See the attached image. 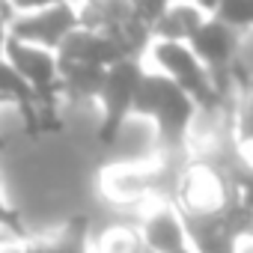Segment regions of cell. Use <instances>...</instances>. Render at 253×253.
<instances>
[{
	"label": "cell",
	"instance_id": "7a4b0ae2",
	"mask_svg": "<svg viewBox=\"0 0 253 253\" xmlns=\"http://www.w3.org/2000/svg\"><path fill=\"white\" fill-rule=\"evenodd\" d=\"M146 54L155 63V72L170 78L197 104V110H220V107H226V98L211 86L209 72L191 54L188 45H182V42H152Z\"/></svg>",
	"mask_w": 253,
	"mask_h": 253
},
{
	"label": "cell",
	"instance_id": "6da1fadb",
	"mask_svg": "<svg viewBox=\"0 0 253 253\" xmlns=\"http://www.w3.org/2000/svg\"><path fill=\"white\" fill-rule=\"evenodd\" d=\"M131 113L155 122V131H158L155 137L164 158H173L188 149V131L197 116V104L161 72L155 69L143 72L131 101Z\"/></svg>",
	"mask_w": 253,
	"mask_h": 253
},
{
	"label": "cell",
	"instance_id": "4fadbf2b",
	"mask_svg": "<svg viewBox=\"0 0 253 253\" xmlns=\"http://www.w3.org/2000/svg\"><path fill=\"white\" fill-rule=\"evenodd\" d=\"M173 3V0H131V15L143 24V27H149L152 30V24L164 15V9Z\"/></svg>",
	"mask_w": 253,
	"mask_h": 253
},
{
	"label": "cell",
	"instance_id": "9c48e42d",
	"mask_svg": "<svg viewBox=\"0 0 253 253\" xmlns=\"http://www.w3.org/2000/svg\"><path fill=\"white\" fill-rule=\"evenodd\" d=\"M209 15L194 3V0H173L164 9V15L152 24V42H182L188 45L191 36L203 27Z\"/></svg>",
	"mask_w": 253,
	"mask_h": 253
},
{
	"label": "cell",
	"instance_id": "8fae6325",
	"mask_svg": "<svg viewBox=\"0 0 253 253\" xmlns=\"http://www.w3.org/2000/svg\"><path fill=\"white\" fill-rule=\"evenodd\" d=\"M140 247H143V244H140L137 229L119 223V226L104 229V232L95 238V247H89V253H137Z\"/></svg>",
	"mask_w": 253,
	"mask_h": 253
},
{
	"label": "cell",
	"instance_id": "ac0fdd59",
	"mask_svg": "<svg viewBox=\"0 0 253 253\" xmlns=\"http://www.w3.org/2000/svg\"><path fill=\"white\" fill-rule=\"evenodd\" d=\"M137 253H149V250H146V247H140V250H137Z\"/></svg>",
	"mask_w": 253,
	"mask_h": 253
},
{
	"label": "cell",
	"instance_id": "2e32d148",
	"mask_svg": "<svg viewBox=\"0 0 253 253\" xmlns=\"http://www.w3.org/2000/svg\"><path fill=\"white\" fill-rule=\"evenodd\" d=\"M78 3H101V0H78Z\"/></svg>",
	"mask_w": 253,
	"mask_h": 253
},
{
	"label": "cell",
	"instance_id": "5bb4252c",
	"mask_svg": "<svg viewBox=\"0 0 253 253\" xmlns=\"http://www.w3.org/2000/svg\"><path fill=\"white\" fill-rule=\"evenodd\" d=\"M12 15H27V12H39V9H48L54 3H60V0H6Z\"/></svg>",
	"mask_w": 253,
	"mask_h": 253
},
{
	"label": "cell",
	"instance_id": "5b68a950",
	"mask_svg": "<svg viewBox=\"0 0 253 253\" xmlns=\"http://www.w3.org/2000/svg\"><path fill=\"white\" fill-rule=\"evenodd\" d=\"M78 27V15H75V6L60 0V3L48 6V9H39V12H27V15H12L6 30L9 36L27 42V45H36V48H45V51H57L60 42Z\"/></svg>",
	"mask_w": 253,
	"mask_h": 253
},
{
	"label": "cell",
	"instance_id": "52a82bcc",
	"mask_svg": "<svg viewBox=\"0 0 253 253\" xmlns=\"http://www.w3.org/2000/svg\"><path fill=\"white\" fill-rule=\"evenodd\" d=\"M247 33H250V30H247ZM247 33H235V30H229L226 24H220V21H214V18H206L203 27L191 36L188 48H191V54L203 63L206 72H217V69H226V66L232 63V57L238 54L241 39H244Z\"/></svg>",
	"mask_w": 253,
	"mask_h": 253
},
{
	"label": "cell",
	"instance_id": "ba28073f",
	"mask_svg": "<svg viewBox=\"0 0 253 253\" xmlns=\"http://www.w3.org/2000/svg\"><path fill=\"white\" fill-rule=\"evenodd\" d=\"M54 57L60 63H86V66H101V69H110L113 63L122 60L119 51L113 48V42L104 33L84 30V27H75L60 42V48L54 51Z\"/></svg>",
	"mask_w": 253,
	"mask_h": 253
},
{
	"label": "cell",
	"instance_id": "8992f818",
	"mask_svg": "<svg viewBox=\"0 0 253 253\" xmlns=\"http://www.w3.org/2000/svg\"><path fill=\"white\" fill-rule=\"evenodd\" d=\"M140 214L143 217H140L137 235H140V244L149 253H176V250L188 247L179 211L173 209L170 200L149 197V200H143V211Z\"/></svg>",
	"mask_w": 253,
	"mask_h": 253
},
{
	"label": "cell",
	"instance_id": "277c9868",
	"mask_svg": "<svg viewBox=\"0 0 253 253\" xmlns=\"http://www.w3.org/2000/svg\"><path fill=\"white\" fill-rule=\"evenodd\" d=\"M3 60L12 66L18 78L27 81V86L36 92L39 107H54L60 98V84H57V57L45 48L27 45L15 36L6 33L3 42Z\"/></svg>",
	"mask_w": 253,
	"mask_h": 253
},
{
	"label": "cell",
	"instance_id": "9a60e30c",
	"mask_svg": "<svg viewBox=\"0 0 253 253\" xmlns=\"http://www.w3.org/2000/svg\"><path fill=\"white\" fill-rule=\"evenodd\" d=\"M9 18H12V9H9V3L3 0L0 3V57H3V42H6V24H9Z\"/></svg>",
	"mask_w": 253,
	"mask_h": 253
},
{
	"label": "cell",
	"instance_id": "3957f363",
	"mask_svg": "<svg viewBox=\"0 0 253 253\" xmlns=\"http://www.w3.org/2000/svg\"><path fill=\"white\" fill-rule=\"evenodd\" d=\"M146 72L143 60H119L104 72V84L98 92V104H101V122H98V143L101 146H113L119 140V131L125 119L131 116V101L137 92V84Z\"/></svg>",
	"mask_w": 253,
	"mask_h": 253
},
{
	"label": "cell",
	"instance_id": "30bf717a",
	"mask_svg": "<svg viewBox=\"0 0 253 253\" xmlns=\"http://www.w3.org/2000/svg\"><path fill=\"white\" fill-rule=\"evenodd\" d=\"M104 72H107V69H101V66L60 63V60H57L60 95H72V98H98L101 84H104Z\"/></svg>",
	"mask_w": 253,
	"mask_h": 253
},
{
	"label": "cell",
	"instance_id": "7c38bea8",
	"mask_svg": "<svg viewBox=\"0 0 253 253\" xmlns=\"http://www.w3.org/2000/svg\"><path fill=\"white\" fill-rule=\"evenodd\" d=\"M209 18L226 24L235 33H247L253 24V0H220Z\"/></svg>",
	"mask_w": 253,
	"mask_h": 253
},
{
	"label": "cell",
	"instance_id": "e0dca14e",
	"mask_svg": "<svg viewBox=\"0 0 253 253\" xmlns=\"http://www.w3.org/2000/svg\"><path fill=\"white\" fill-rule=\"evenodd\" d=\"M6 206V200H3V191H0V209H3Z\"/></svg>",
	"mask_w": 253,
	"mask_h": 253
},
{
	"label": "cell",
	"instance_id": "d6986e66",
	"mask_svg": "<svg viewBox=\"0 0 253 253\" xmlns=\"http://www.w3.org/2000/svg\"><path fill=\"white\" fill-rule=\"evenodd\" d=\"M0 146H3V140H0Z\"/></svg>",
	"mask_w": 253,
	"mask_h": 253
}]
</instances>
